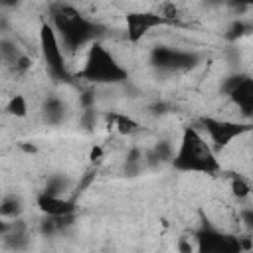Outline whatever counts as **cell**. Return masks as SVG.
Returning a JSON list of instances; mask_svg holds the SVG:
<instances>
[{
	"label": "cell",
	"mask_w": 253,
	"mask_h": 253,
	"mask_svg": "<svg viewBox=\"0 0 253 253\" xmlns=\"http://www.w3.org/2000/svg\"><path fill=\"white\" fill-rule=\"evenodd\" d=\"M172 166L182 172L196 174H215L221 164L217 152L211 148L210 140L202 134L198 126H184L178 142V150L172 156Z\"/></svg>",
	"instance_id": "obj_1"
},
{
	"label": "cell",
	"mask_w": 253,
	"mask_h": 253,
	"mask_svg": "<svg viewBox=\"0 0 253 253\" xmlns=\"http://www.w3.org/2000/svg\"><path fill=\"white\" fill-rule=\"evenodd\" d=\"M168 28V24L152 10H128L125 12V38L130 45L142 42L150 30Z\"/></svg>",
	"instance_id": "obj_6"
},
{
	"label": "cell",
	"mask_w": 253,
	"mask_h": 253,
	"mask_svg": "<svg viewBox=\"0 0 253 253\" xmlns=\"http://www.w3.org/2000/svg\"><path fill=\"white\" fill-rule=\"evenodd\" d=\"M20 211H22V200H20V198H16V196H6V198L0 202V217L14 219Z\"/></svg>",
	"instance_id": "obj_13"
},
{
	"label": "cell",
	"mask_w": 253,
	"mask_h": 253,
	"mask_svg": "<svg viewBox=\"0 0 253 253\" xmlns=\"http://www.w3.org/2000/svg\"><path fill=\"white\" fill-rule=\"evenodd\" d=\"M103 160H105V148H103V146H99V144H97V146H93V148H91V152H89V162L97 168Z\"/></svg>",
	"instance_id": "obj_14"
},
{
	"label": "cell",
	"mask_w": 253,
	"mask_h": 253,
	"mask_svg": "<svg viewBox=\"0 0 253 253\" xmlns=\"http://www.w3.org/2000/svg\"><path fill=\"white\" fill-rule=\"evenodd\" d=\"M38 49L40 55L55 79H67L69 77V67H67V57L61 49V42L57 38V32L49 22H42L38 28Z\"/></svg>",
	"instance_id": "obj_5"
},
{
	"label": "cell",
	"mask_w": 253,
	"mask_h": 253,
	"mask_svg": "<svg viewBox=\"0 0 253 253\" xmlns=\"http://www.w3.org/2000/svg\"><path fill=\"white\" fill-rule=\"evenodd\" d=\"M229 192H231V196L235 200H247L251 196V184H249V180L245 176H241L237 172V174H233L229 178Z\"/></svg>",
	"instance_id": "obj_12"
},
{
	"label": "cell",
	"mask_w": 253,
	"mask_h": 253,
	"mask_svg": "<svg viewBox=\"0 0 253 253\" xmlns=\"http://www.w3.org/2000/svg\"><path fill=\"white\" fill-rule=\"evenodd\" d=\"M75 77L91 81L95 85H109V83L125 81L126 69L103 42L93 40L83 49L81 67L75 71Z\"/></svg>",
	"instance_id": "obj_3"
},
{
	"label": "cell",
	"mask_w": 253,
	"mask_h": 253,
	"mask_svg": "<svg viewBox=\"0 0 253 253\" xmlns=\"http://www.w3.org/2000/svg\"><path fill=\"white\" fill-rule=\"evenodd\" d=\"M49 24L57 32L61 49L67 55L83 51L95 40V24L87 20L73 4H57L51 8Z\"/></svg>",
	"instance_id": "obj_2"
},
{
	"label": "cell",
	"mask_w": 253,
	"mask_h": 253,
	"mask_svg": "<svg viewBox=\"0 0 253 253\" xmlns=\"http://www.w3.org/2000/svg\"><path fill=\"white\" fill-rule=\"evenodd\" d=\"M150 10L156 12L168 26H174L182 20V8L174 0H158Z\"/></svg>",
	"instance_id": "obj_10"
},
{
	"label": "cell",
	"mask_w": 253,
	"mask_h": 253,
	"mask_svg": "<svg viewBox=\"0 0 253 253\" xmlns=\"http://www.w3.org/2000/svg\"><path fill=\"white\" fill-rule=\"evenodd\" d=\"M247 6V8H251V4H253V0H233V6Z\"/></svg>",
	"instance_id": "obj_16"
},
{
	"label": "cell",
	"mask_w": 253,
	"mask_h": 253,
	"mask_svg": "<svg viewBox=\"0 0 253 253\" xmlns=\"http://www.w3.org/2000/svg\"><path fill=\"white\" fill-rule=\"evenodd\" d=\"M6 113L14 119H26L30 115V107H28V99L22 93H14L8 101H6Z\"/></svg>",
	"instance_id": "obj_11"
},
{
	"label": "cell",
	"mask_w": 253,
	"mask_h": 253,
	"mask_svg": "<svg viewBox=\"0 0 253 253\" xmlns=\"http://www.w3.org/2000/svg\"><path fill=\"white\" fill-rule=\"evenodd\" d=\"M113 128L121 134V136H132L136 132H140V123L134 121L130 115H125V113H111L109 117Z\"/></svg>",
	"instance_id": "obj_9"
},
{
	"label": "cell",
	"mask_w": 253,
	"mask_h": 253,
	"mask_svg": "<svg viewBox=\"0 0 253 253\" xmlns=\"http://www.w3.org/2000/svg\"><path fill=\"white\" fill-rule=\"evenodd\" d=\"M227 101L237 109V117L241 121L251 123V113H253V79L247 73L229 89Z\"/></svg>",
	"instance_id": "obj_7"
},
{
	"label": "cell",
	"mask_w": 253,
	"mask_h": 253,
	"mask_svg": "<svg viewBox=\"0 0 253 253\" xmlns=\"http://www.w3.org/2000/svg\"><path fill=\"white\" fill-rule=\"evenodd\" d=\"M18 4H20V0H0L2 8H16Z\"/></svg>",
	"instance_id": "obj_15"
},
{
	"label": "cell",
	"mask_w": 253,
	"mask_h": 253,
	"mask_svg": "<svg viewBox=\"0 0 253 253\" xmlns=\"http://www.w3.org/2000/svg\"><path fill=\"white\" fill-rule=\"evenodd\" d=\"M200 125L198 128H202L208 134V140L211 144V148L215 152H223L227 150L233 140L245 136L247 132H251V123L247 121H231V119H219V117H200Z\"/></svg>",
	"instance_id": "obj_4"
},
{
	"label": "cell",
	"mask_w": 253,
	"mask_h": 253,
	"mask_svg": "<svg viewBox=\"0 0 253 253\" xmlns=\"http://www.w3.org/2000/svg\"><path fill=\"white\" fill-rule=\"evenodd\" d=\"M36 206L43 215H49V217H63L75 211V200L49 194V192H40L36 196Z\"/></svg>",
	"instance_id": "obj_8"
}]
</instances>
